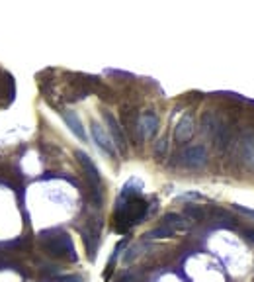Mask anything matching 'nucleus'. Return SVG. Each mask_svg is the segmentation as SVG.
<instances>
[{
  "label": "nucleus",
  "mask_w": 254,
  "mask_h": 282,
  "mask_svg": "<svg viewBox=\"0 0 254 282\" xmlns=\"http://www.w3.org/2000/svg\"><path fill=\"white\" fill-rule=\"evenodd\" d=\"M207 163V151L203 145H192L182 153V165L188 169H202Z\"/></svg>",
  "instance_id": "3"
},
{
  "label": "nucleus",
  "mask_w": 254,
  "mask_h": 282,
  "mask_svg": "<svg viewBox=\"0 0 254 282\" xmlns=\"http://www.w3.org/2000/svg\"><path fill=\"white\" fill-rule=\"evenodd\" d=\"M122 120H124V126L127 128V132L131 134V138L139 141V116L133 110H122Z\"/></svg>",
  "instance_id": "10"
},
{
  "label": "nucleus",
  "mask_w": 254,
  "mask_h": 282,
  "mask_svg": "<svg viewBox=\"0 0 254 282\" xmlns=\"http://www.w3.org/2000/svg\"><path fill=\"white\" fill-rule=\"evenodd\" d=\"M158 130V118L152 112H147L139 118V132L143 134L145 140H151Z\"/></svg>",
  "instance_id": "7"
},
{
  "label": "nucleus",
  "mask_w": 254,
  "mask_h": 282,
  "mask_svg": "<svg viewBox=\"0 0 254 282\" xmlns=\"http://www.w3.org/2000/svg\"><path fill=\"white\" fill-rule=\"evenodd\" d=\"M90 130H92V138H94V141L98 143V147H100L102 151H106L108 155L114 157V155H116V145H114L112 138L108 136V132H106L98 122H92Z\"/></svg>",
  "instance_id": "4"
},
{
  "label": "nucleus",
  "mask_w": 254,
  "mask_h": 282,
  "mask_svg": "<svg viewBox=\"0 0 254 282\" xmlns=\"http://www.w3.org/2000/svg\"><path fill=\"white\" fill-rule=\"evenodd\" d=\"M120 282H137V277H135V275H131V273H126V275L120 279Z\"/></svg>",
  "instance_id": "19"
},
{
  "label": "nucleus",
  "mask_w": 254,
  "mask_h": 282,
  "mask_svg": "<svg viewBox=\"0 0 254 282\" xmlns=\"http://www.w3.org/2000/svg\"><path fill=\"white\" fill-rule=\"evenodd\" d=\"M247 235H249V239H251V241H253V243H254V231H253V229H251V231H249Z\"/></svg>",
  "instance_id": "21"
},
{
  "label": "nucleus",
  "mask_w": 254,
  "mask_h": 282,
  "mask_svg": "<svg viewBox=\"0 0 254 282\" xmlns=\"http://www.w3.org/2000/svg\"><path fill=\"white\" fill-rule=\"evenodd\" d=\"M186 216L192 218L194 222H202L205 218V212L202 206H186Z\"/></svg>",
  "instance_id": "14"
},
{
  "label": "nucleus",
  "mask_w": 254,
  "mask_h": 282,
  "mask_svg": "<svg viewBox=\"0 0 254 282\" xmlns=\"http://www.w3.org/2000/svg\"><path fill=\"white\" fill-rule=\"evenodd\" d=\"M63 118H65V122H67V126L71 128V132L78 138L80 141H86V132H84V128H82V122H80V118L76 116V112H73V110H67V112H63Z\"/></svg>",
  "instance_id": "9"
},
{
  "label": "nucleus",
  "mask_w": 254,
  "mask_h": 282,
  "mask_svg": "<svg viewBox=\"0 0 254 282\" xmlns=\"http://www.w3.org/2000/svg\"><path fill=\"white\" fill-rule=\"evenodd\" d=\"M172 235H174V231H172L170 227H166V226H160V227H156V229H152V231L149 233V237H156V239L172 237Z\"/></svg>",
  "instance_id": "15"
},
{
  "label": "nucleus",
  "mask_w": 254,
  "mask_h": 282,
  "mask_svg": "<svg viewBox=\"0 0 254 282\" xmlns=\"http://www.w3.org/2000/svg\"><path fill=\"white\" fill-rule=\"evenodd\" d=\"M104 120H106V124H108V130H110V134H112V138H114V145H118L120 147V151L122 153H126L127 151V143H126V136H124V130H122V126H120V122L114 118V114L112 112H104Z\"/></svg>",
  "instance_id": "5"
},
{
  "label": "nucleus",
  "mask_w": 254,
  "mask_h": 282,
  "mask_svg": "<svg viewBox=\"0 0 254 282\" xmlns=\"http://www.w3.org/2000/svg\"><path fill=\"white\" fill-rule=\"evenodd\" d=\"M245 157H247L249 165L254 169V141H247L245 143Z\"/></svg>",
  "instance_id": "17"
},
{
  "label": "nucleus",
  "mask_w": 254,
  "mask_h": 282,
  "mask_svg": "<svg viewBox=\"0 0 254 282\" xmlns=\"http://www.w3.org/2000/svg\"><path fill=\"white\" fill-rule=\"evenodd\" d=\"M76 157H78V161H80V165H82V169L86 170V176L90 178V182L98 188L100 186V172H98V169H96V165L92 163V159L84 153V151H76Z\"/></svg>",
  "instance_id": "8"
},
{
  "label": "nucleus",
  "mask_w": 254,
  "mask_h": 282,
  "mask_svg": "<svg viewBox=\"0 0 254 282\" xmlns=\"http://www.w3.org/2000/svg\"><path fill=\"white\" fill-rule=\"evenodd\" d=\"M166 149H168L166 140H160L158 143H156V147H154V157H156L158 161H162V159H164V155H166Z\"/></svg>",
  "instance_id": "16"
},
{
  "label": "nucleus",
  "mask_w": 254,
  "mask_h": 282,
  "mask_svg": "<svg viewBox=\"0 0 254 282\" xmlns=\"http://www.w3.org/2000/svg\"><path fill=\"white\" fill-rule=\"evenodd\" d=\"M147 214V204L139 200L137 196L133 198H124V204L116 212V227L120 231H126L129 226L139 224Z\"/></svg>",
  "instance_id": "1"
},
{
  "label": "nucleus",
  "mask_w": 254,
  "mask_h": 282,
  "mask_svg": "<svg viewBox=\"0 0 254 282\" xmlns=\"http://www.w3.org/2000/svg\"><path fill=\"white\" fill-rule=\"evenodd\" d=\"M162 222H164V226L170 227L172 231H174V229H184V227H186V222H184L178 214H166Z\"/></svg>",
  "instance_id": "13"
},
{
  "label": "nucleus",
  "mask_w": 254,
  "mask_h": 282,
  "mask_svg": "<svg viewBox=\"0 0 254 282\" xmlns=\"http://www.w3.org/2000/svg\"><path fill=\"white\" fill-rule=\"evenodd\" d=\"M194 136V118L190 114L182 116L180 122L176 124V130H174V140L178 143H186V141L192 140Z\"/></svg>",
  "instance_id": "6"
},
{
  "label": "nucleus",
  "mask_w": 254,
  "mask_h": 282,
  "mask_svg": "<svg viewBox=\"0 0 254 282\" xmlns=\"http://www.w3.org/2000/svg\"><path fill=\"white\" fill-rule=\"evenodd\" d=\"M61 282H82V279L73 275V277H63V279H61Z\"/></svg>",
  "instance_id": "20"
},
{
  "label": "nucleus",
  "mask_w": 254,
  "mask_h": 282,
  "mask_svg": "<svg viewBox=\"0 0 254 282\" xmlns=\"http://www.w3.org/2000/svg\"><path fill=\"white\" fill-rule=\"evenodd\" d=\"M51 235L53 237H47L45 233H41L43 249L53 257H67L71 261H76V251H75L73 239L67 233H57L55 235V231H51Z\"/></svg>",
  "instance_id": "2"
},
{
  "label": "nucleus",
  "mask_w": 254,
  "mask_h": 282,
  "mask_svg": "<svg viewBox=\"0 0 254 282\" xmlns=\"http://www.w3.org/2000/svg\"><path fill=\"white\" fill-rule=\"evenodd\" d=\"M213 138H215V145L219 149H227V145L231 141V132H229V128L223 122H219L217 128H215V132H213Z\"/></svg>",
  "instance_id": "11"
},
{
  "label": "nucleus",
  "mask_w": 254,
  "mask_h": 282,
  "mask_svg": "<svg viewBox=\"0 0 254 282\" xmlns=\"http://www.w3.org/2000/svg\"><path fill=\"white\" fill-rule=\"evenodd\" d=\"M217 124H219V120L215 118L213 112H205V114H203V118H202V128H203L205 134H213L215 128H217Z\"/></svg>",
  "instance_id": "12"
},
{
  "label": "nucleus",
  "mask_w": 254,
  "mask_h": 282,
  "mask_svg": "<svg viewBox=\"0 0 254 282\" xmlns=\"http://www.w3.org/2000/svg\"><path fill=\"white\" fill-rule=\"evenodd\" d=\"M233 208H235L237 212H243V214H247V216L254 218V210H251V208H245V206H241V204H233Z\"/></svg>",
  "instance_id": "18"
}]
</instances>
